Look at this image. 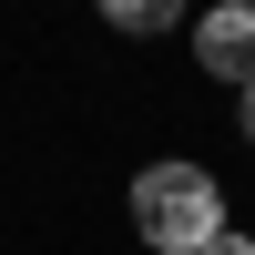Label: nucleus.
<instances>
[{"label":"nucleus","instance_id":"f257e3e1","mask_svg":"<svg viewBox=\"0 0 255 255\" xmlns=\"http://www.w3.org/2000/svg\"><path fill=\"white\" fill-rule=\"evenodd\" d=\"M133 235L153 255H204L235 225H225V194L204 163H153V174H133Z\"/></svg>","mask_w":255,"mask_h":255},{"label":"nucleus","instance_id":"f03ea898","mask_svg":"<svg viewBox=\"0 0 255 255\" xmlns=\"http://www.w3.org/2000/svg\"><path fill=\"white\" fill-rule=\"evenodd\" d=\"M194 61L215 82H235V92H255V0H215L194 20Z\"/></svg>","mask_w":255,"mask_h":255},{"label":"nucleus","instance_id":"7ed1b4c3","mask_svg":"<svg viewBox=\"0 0 255 255\" xmlns=\"http://www.w3.org/2000/svg\"><path fill=\"white\" fill-rule=\"evenodd\" d=\"M102 20L133 31V41H153V31H174V20H184V0H102Z\"/></svg>","mask_w":255,"mask_h":255},{"label":"nucleus","instance_id":"20e7f679","mask_svg":"<svg viewBox=\"0 0 255 255\" xmlns=\"http://www.w3.org/2000/svg\"><path fill=\"white\" fill-rule=\"evenodd\" d=\"M204 255H255V245H245V235H215V245H204Z\"/></svg>","mask_w":255,"mask_h":255},{"label":"nucleus","instance_id":"39448f33","mask_svg":"<svg viewBox=\"0 0 255 255\" xmlns=\"http://www.w3.org/2000/svg\"><path fill=\"white\" fill-rule=\"evenodd\" d=\"M235 123H245V143H255V92H235Z\"/></svg>","mask_w":255,"mask_h":255}]
</instances>
